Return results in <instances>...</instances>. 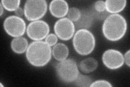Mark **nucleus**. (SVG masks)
<instances>
[{
    "label": "nucleus",
    "instance_id": "obj_1",
    "mask_svg": "<svg viewBox=\"0 0 130 87\" xmlns=\"http://www.w3.org/2000/svg\"><path fill=\"white\" fill-rule=\"evenodd\" d=\"M26 52L28 62L34 67H43L52 59L51 46L45 41H32L29 45Z\"/></svg>",
    "mask_w": 130,
    "mask_h": 87
},
{
    "label": "nucleus",
    "instance_id": "obj_2",
    "mask_svg": "<svg viewBox=\"0 0 130 87\" xmlns=\"http://www.w3.org/2000/svg\"><path fill=\"white\" fill-rule=\"evenodd\" d=\"M127 30V21L119 14L108 15L105 19L102 26L105 38L111 41H118L123 39Z\"/></svg>",
    "mask_w": 130,
    "mask_h": 87
},
{
    "label": "nucleus",
    "instance_id": "obj_3",
    "mask_svg": "<svg viewBox=\"0 0 130 87\" xmlns=\"http://www.w3.org/2000/svg\"><path fill=\"white\" fill-rule=\"evenodd\" d=\"M95 44V36L88 30H78L73 36V47L80 55H89L94 51Z\"/></svg>",
    "mask_w": 130,
    "mask_h": 87
},
{
    "label": "nucleus",
    "instance_id": "obj_4",
    "mask_svg": "<svg viewBox=\"0 0 130 87\" xmlns=\"http://www.w3.org/2000/svg\"><path fill=\"white\" fill-rule=\"evenodd\" d=\"M57 76L64 83L74 82L79 74L76 61L72 58H67L59 61L55 66Z\"/></svg>",
    "mask_w": 130,
    "mask_h": 87
},
{
    "label": "nucleus",
    "instance_id": "obj_5",
    "mask_svg": "<svg viewBox=\"0 0 130 87\" xmlns=\"http://www.w3.org/2000/svg\"><path fill=\"white\" fill-rule=\"evenodd\" d=\"M47 8L45 0H28L24 6V15L31 22L39 20L45 15Z\"/></svg>",
    "mask_w": 130,
    "mask_h": 87
},
{
    "label": "nucleus",
    "instance_id": "obj_6",
    "mask_svg": "<svg viewBox=\"0 0 130 87\" xmlns=\"http://www.w3.org/2000/svg\"><path fill=\"white\" fill-rule=\"evenodd\" d=\"M3 28L8 35L14 38L22 36L27 30L24 20L16 15H11L6 18L3 22Z\"/></svg>",
    "mask_w": 130,
    "mask_h": 87
},
{
    "label": "nucleus",
    "instance_id": "obj_7",
    "mask_svg": "<svg viewBox=\"0 0 130 87\" xmlns=\"http://www.w3.org/2000/svg\"><path fill=\"white\" fill-rule=\"evenodd\" d=\"M50 27L48 23L39 20L30 22L27 27V34L34 41H41L46 39L50 33Z\"/></svg>",
    "mask_w": 130,
    "mask_h": 87
},
{
    "label": "nucleus",
    "instance_id": "obj_8",
    "mask_svg": "<svg viewBox=\"0 0 130 87\" xmlns=\"http://www.w3.org/2000/svg\"><path fill=\"white\" fill-rule=\"evenodd\" d=\"M55 34L59 39L64 41L70 40L75 33L74 23L67 18H61L55 23Z\"/></svg>",
    "mask_w": 130,
    "mask_h": 87
},
{
    "label": "nucleus",
    "instance_id": "obj_9",
    "mask_svg": "<svg viewBox=\"0 0 130 87\" xmlns=\"http://www.w3.org/2000/svg\"><path fill=\"white\" fill-rule=\"evenodd\" d=\"M102 61L108 69L117 70L123 67L124 64V55L117 49H108L103 54Z\"/></svg>",
    "mask_w": 130,
    "mask_h": 87
},
{
    "label": "nucleus",
    "instance_id": "obj_10",
    "mask_svg": "<svg viewBox=\"0 0 130 87\" xmlns=\"http://www.w3.org/2000/svg\"><path fill=\"white\" fill-rule=\"evenodd\" d=\"M69 6L64 0H53L49 6V10L52 15L56 18H63L68 14Z\"/></svg>",
    "mask_w": 130,
    "mask_h": 87
},
{
    "label": "nucleus",
    "instance_id": "obj_11",
    "mask_svg": "<svg viewBox=\"0 0 130 87\" xmlns=\"http://www.w3.org/2000/svg\"><path fill=\"white\" fill-rule=\"evenodd\" d=\"M81 15L80 19L74 23L75 28L78 30L90 28L94 22V17L91 10H81Z\"/></svg>",
    "mask_w": 130,
    "mask_h": 87
},
{
    "label": "nucleus",
    "instance_id": "obj_12",
    "mask_svg": "<svg viewBox=\"0 0 130 87\" xmlns=\"http://www.w3.org/2000/svg\"><path fill=\"white\" fill-rule=\"evenodd\" d=\"M126 0H107L105 1L106 11L111 14H118L126 6Z\"/></svg>",
    "mask_w": 130,
    "mask_h": 87
},
{
    "label": "nucleus",
    "instance_id": "obj_13",
    "mask_svg": "<svg viewBox=\"0 0 130 87\" xmlns=\"http://www.w3.org/2000/svg\"><path fill=\"white\" fill-rule=\"evenodd\" d=\"M29 46L28 40L23 36L14 38L11 40L10 47L14 53L16 54H23L27 51Z\"/></svg>",
    "mask_w": 130,
    "mask_h": 87
},
{
    "label": "nucleus",
    "instance_id": "obj_14",
    "mask_svg": "<svg viewBox=\"0 0 130 87\" xmlns=\"http://www.w3.org/2000/svg\"><path fill=\"white\" fill-rule=\"evenodd\" d=\"M68 47L63 43H57L52 48L53 57L59 61L68 58Z\"/></svg>",
    "mask_w": 130,
    "mask_h": 87
},
{
    "label": "nucleus",
    "instance_id": "obj_15",
    "mask_svg": "<svg viewBox=\"0 0 130 87\" xmlns=\"http://www.w3.org/2000/svg\"><path fill=\"white\" fill-rule=\"evenodd\" d=\"M98 67V61L92 57H87L81 60L79 64L80 70L84 73H91Z\"/></svg>",
    "mask_w": 130,
    "mask_h": 87
},
{
    "label": "nucleus",
    "instance_id": "obj_16",
    "mask_svg": "<svg viewBox=\"0 0 130 87\" xmlns=\"http://www.w3.org/2000/svg\"><path fill=\"white\" fill-rule=\"evenodd\" d=\"M93 80L90 76L80 73L74 81L75 85L80 87L90 86Z\"/></svg>",
    "mask_w": 130,
    "mask_h": 87
},
{
    "label": "nucleus",
    "instance_id": "obj_17",
    "mask_svg": "<svg viewBox=\"0 0 130 87\" xmlns=\"http://www.w3.org/2000/svg\"><path fill=\"white\" fill-rule=\"evenodd\" d=\"M21 1L20 0H16V1H7V0H2L1 3L5 9L9 11H15L20 7Z\"/></svg>",
    "mask_w": 130,
    "mask_h": 87
},
{
    "label": "nucleus",
    "instance_id": "obj_18",
    "mask_svg": "<svg viewBox=\"0 0 130 87\" xmlns=\"http://www.w3.org/2000/svg\"><path fill=\"white\" fill-rule=\"evenodd\" d=\"M81 11L76 7H71L69 9L67 18L71 20L73 22H75L78 21L81 16Z\"/></svg>",
    "mask_w": 130,
    "mask_h": 87
},
{
    "label": "nucleus",
    "instance_id": "obj_19",
    "mask_svg": "<svg viewBox=\"0 0 130 87\" xmlns=\"http://www.w3.org/2000/svg\"><path fill=\"white\" fill-rule=\"evenodd\" d=\"M91 87H112L113 85L110 82L105 80H99L93 82Z\"/></svg>",
    "mask_w": 130,
    "mask_h": 87
},
{
    "label": "nucleus",
    "instance_id": "obj_20",
    "mask_svg": "<svg viewBox=\"0 0 130 87\" xmlns=\"http://www.w3.org/2000/svg\"><path fill=\"white\" fill-rule=\"evenodd\" d=\"M58 37L55 34L51 33L49 34L46 38L45 41L51 46H54L58 42Z\"/></svg>",
    "mask_w": 130,
    "mask_h": 87
},
{
    "label": "nucleus",
    "instance_id": "obj_21",
    "mask_svg": "<svg viewBox=\"0 0 130 87\" xmlns=\"http://www.w3.org/2000/svg\"><path fill=\"white\" fill-rule=\"evenodd\" d=\"M94 9L98 12H104L106 11L105 1H97L94 4Z\"/></svg>",
    "mask_w": 130,
    "mask_h": 87
},
{
    "label": "nucleus",
    "instance_id": "obj_22",
    "mask_svg": "<svg viewBox=\"0 0 130 87\" xmlns=\"http://www.w3.org/2000/svg\"><path fill=\"white\" fill-rule=\"evenodd\" d=\"M124 63L128 67H130V50H128L124 55Z\"/></svg>",
    "mask_w": 130,
    "mask_h": 87
},
{
    "label": "nucleus",
    "instance_id": "obj_23",
    "mask_svg": "<svg viewBox=\"0 0 130 87\" xmlns=\"http://www.w3.org/2000/svg\"><path fill=\"white\" fill-rule=\"evenodd\" d=\"M15 14L16 16L21 18L24 15V9L22 7H19L18 9L15 11Z\"/></svg>",
    "mask_w": 130,
    "mask_h": 87
},
{
    "label": "nucleus",
    "instance_id": "obj_24",
    "mask_svg": "<svg viewBox=\"0 0 130 87\" xmlns=\"http://www.w3.org/2000/svg\"><path fill=\"white\" fill-rule=\"evenodd\" d=\"M0 8H1V13H0V16H2V14H3V13L4 9H5V8H3V6L2 5L1 3L0 4Z\"/></svg>",
    "mask_w": 130,
    "mask_h": 87
}]
</instances>
